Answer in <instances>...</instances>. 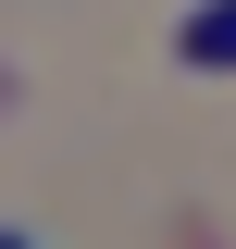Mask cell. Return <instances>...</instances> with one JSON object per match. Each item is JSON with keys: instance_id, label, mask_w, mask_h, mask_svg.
I'll use <instances>...</instances> for the list:
<instances>
[{"instance_id": "cell-1", "label": "cell", "mask_w": 236, "mask_h": 249, "mask_svg": "<svg viewBox=\"0 0 236 249\" xmlns=\"http://www.w3.org/2000/svg\"><path fill=\"white\" fill-rule=\"evenodd\" d=\"M174 50L199 62V75H236V0H199V13L174 25Z\"/></svg>"}, {"instance_id": "cell-2", "label": "cell", "mask_w": 236, "mask_h": 249, "mask_svg": "<svg viewBox=\"0 0 236 249\" xmlns=\"http://www.w3.org/2000/svg\"><path fill=\"white\" fill-rule=\"evenodd\" d=\"M0 249H37V237H25V224H0Z\"/></svg>"}]
</instances>
